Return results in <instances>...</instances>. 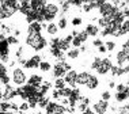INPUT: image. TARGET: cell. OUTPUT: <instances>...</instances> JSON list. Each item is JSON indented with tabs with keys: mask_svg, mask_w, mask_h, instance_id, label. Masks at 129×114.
<instances>
[{
	"mask_svg": "<svg viewBox=\"0 0 129 114\" xmlns=\"http://www.w3.org/2000/svg\"><path fill=\"white\" fill-rule=\"evenodd\" d=\"M69 69H72L71 64L67 63L65 60H61V61H56V63L52 65V76L53 79H62L64 75L67 73Z\"/></svg>",
	"mask_w": 129,
	"mask_h": 114,
	"instance_id": "7",
	"label": "cell"
},
{
	"mask_svg": "<svg viewBox=\"0 0 129 114\" xmlns=\"http://www.w3.org/2000/svg\"><path fill=\"white\" fill-rule=\"evenodd\" d=\"M117 114H128L129 113V106L128 103H125V105H120L118 106V109H116Z\"/></svg>",
	"mask_w": 129,
	"mask_h": 114,
	"instance_id": "26",
	"label": "cell"
},
{
	"mask_svg": "<svg viewBox=\"0 0 129 114\" xmlns=\"http://www.w3.org/2000/svg\"><path fill=\"white\" fill-rule=\"evenodd\" d=\"M103 46L106 48L107 53H114L117 49V46H118V44L114 40H106V41H103Z\"/></svg>",
	"mask_w": 129,
	"mask_h": 114,
	"instance_id": "20",
	"label": "cell"
},
{
	"mask_svg": "<svg viewBox=\"0 0 129 114\" xmlns=\"http://www.w3.org/2000/svg\"><path fill=\"white\" fill-rule=\"evenodd\" d=\"M0 6H2V18L8 19L15 12H18L19 2H15V0H4V2H2L0 0Z\"/></svg>",
	"mask_w": 129,
	"mask_h": 114,
	"instance_id": "6",
	"label": "cell"
},
{
	"mask_svg": "<svg viewBox=\"0 0 129 114\" xmlns=\"http://www.w3.org/2000/svg\"><path fill=\"white\" fill-rule=\"evenodd\" d=\"M111 98H113V94H111L110 90H103L101 92V101H105V102H110Z\"/></svg>",
	"mask_w": 129,
	"mask_h": 114,
	"instance_id": "23",
	"label": "cell"
},
{
	"mask_svg": "<svg viewBox=\"0 0 129 114\" xmlns=\"http://www.w3.org/2000/svg\"><path fill=\"white\" fill-rule=\"evenodd\" d=\"M128 98H129V91H125V92H114L111 99H114V102L117 105H125V103H128Z\"/></svg>",
	"mask_w": 129,
	"mask_h": 114,
	"instance_id": "15",
	"label": "cell"
},
{
	"mask_svg": "<svg viewBox=\"0 0 129 114\" xmlns=\"http://www.w3.org/2000/svg\"><path fill=\"white\" fill-rule=\"evenodd\" d=\"M76 75H78V71L76 69H69L67 73L64 75V82H65V84H67V87L69 88H75L76 87Z\"/></svg>",
	"mask_w": 129,
	"mask_h": 114,
	"instance_id": "12",
	"label": "cell"
},
{
	"mask_svg": "<svg viewBox=\"0 0 129 114\" xmlns=\"http://www.w3.org/2000/svg\"><path fill=\"white\" fill-rule=\"evenodd\" d=\"M96 50H98V53H99V54H106V53H107V52H106V48H105L103 45H102V46H99Z\"/></svg>",
	"mask_w": 129,
	"mask_h": 114,
	"instance_id": "30",
	"label": "cell"
},
{
	"mask_svg": "<svg viewBox=\"0 0 129 114\" xmlns=\"http://www.w3.org/2000/svg\"><path fill=\"white\" fill-rule=\"evenodd\" d=\"M10 75V84L14 86V88H19L26 84L27 82V72L22 67H14Z\"/></svg>",
	"mask_w": 129,
	"mask_h": 114,
	"instance_id": "4",
	"label": "cell"
},
{
	"mask_svg": "<svg viewBox=\"0 0 129 114\" xmlns=\"http://www.w3.org/2000/svg\"><path fill=\"white\" fill-rule=\"evenodd\" d=\"M128 61H129V50H122V49H118L114 54V63L113 65L116 67H128Z\"/></svg>",
	"mask_w": 129,
	"mask_h": 114,
	"instance_id": "9",
	"label": "cell"
},
{
	"mask_svg": "<svg viewBox=\"0 0 129 114\" xmlns=\"http://www.w3.org/2000/svg\"><path fill=\"white\" fill-rule=\"evenodd\" d=\"M99 86H101V79L95 73L90 72V76H88V79H87V82L84 84V88L88 90V91H95V90L99 88Z\"/></svg>",
	"mask_w": 129,
	"mask_h": 114,
	"instance_id": "11",
	"label": "cell"
},
{
	"mask_svg": "<svg viewBox=\"0 0 129 114\" xmlns=\"http://www.w3.org/2000/svg\"><path fill=\"white\" fill-rule=\"evenodd\" d=\"M45 33L48 34L50 38L53 37H57L58 34V29H57V25H56V22H50V23H45V27H44Z\"/></svg>",
	"mask_w": 129,
	"mask_h": 114,
	"instance_id": "16",
	"label": "cell"
},
{
	"mask_svg": "<svg viewBox=\"0 0 129 114\" xmlns=\"http://www.w3.org/2000/svg\"><path fill=\"white\" fill-rule=\"evenodd\" d=\"M64 87H67L64 79H54V82H53V88L54 90H61Z\"/></svg>",
	"mask_w": 129,
	"mask_h": 114,
	"instance_id": "24",
	"label": "cell"
},
{
	"mask_svg": "<svg viewBox=\"0 0 129 114\" xmlns=\"http://www.w3.org/2000/svg\"><path fill=\"white\" fill-rule=\"evenodd\" d=\"M3 94H4V84H2L0 82V102L3 101Z\"/></svg>",
	"mask_w": 129,
	"mask_h": 114,
	"instance_id": "29",
	"label": "cell"
},
{
	"mask_svg": "<svg viewBox=\"0 0 129 114\" xmlns=\"http://www.w3.org/2000/svg\"><path fill=\"white\" fill-rule=\"evenodd\" d=\"M56 25H57L58 31H64V30H67L68 26H69V22H68L67 15H60V16H58V19H57V22H56Z\"/></svg>",
	"mask_w": 129,
	"mask_h": 114,
	"instance_id": "18",
	"label": "cell"
},
{
	"mask_svg": "<svg viewBox=\"0 0 129 114\" xmlns=\"http://www.w3.org/2000/svg\"><path fill=\"white\" fill-rule=\"evenodd\" d=\"M44 114H68V109L57 101H50L44 109Z\"/></svg>",
	"mask_w": 129,
	"mask_h": 114,
	"instance_id": "8",
	"label": "cell"
},
{
	"mask_svg": "<svg viewBox=\"0 0 129 114\" xmlns=\"http://www.w3.org/2000/svg\"><path fill=\"white\" fill-rule=\"evenodd\" d=\"M78 114H94V113H92V110L88 107L87 110H84V111H82V113H78Z\"/></svg>",
	"mask_w": 129,
	"mask_h": 114,
	"instance_id": "32",
	"label": "cell"
},
{
	"mask_svg": "<svg viewBox=\"0 0 129 114\" xmlns=\"http://www.w3.org/2000/svg\"><path fill=\"white\" fill-rule=\"evenodd\" d=\"M44 83V76L41 73H37V72H33L27 76V82L26 84L33 86V87H40L41 84Z\"/></svg>",
	"mask_w": 129,
	"mask_h": 114,
	"instance_id": "13",
	"label": "cell"
},
{
	"mask_svg": "<svg viewBox=\"0 0 129 114\" xmlns=\"http://www.w3.org/2000/svg\"><path fill=\"white\" fill-rule=\"evenodd\" d=\"M0 63L4 65L11 63V46H10L7 35L0 31Z\"/></svg>",
	"mask_w": 129,
	"mask_h": 114,
	"instance_id": "5",
	"label": "cell"
},
{
	"mask_svg": "<svg viewBox=\"0 0 129 114\" xmlns=\"http://www.w3.org/2000/svg\"><path fill=\"white\" fill-rule=\"evenodd\" d=\"M0 20H3V18H2V6H0Z\"/></svg>",
	"mask_w": 129,
	"mask_h": 114,
	"instance_id": "33",
	"label": "cell"
},
{
	"mask_svg": "<svg viewBox=\"0 0 129 114\" xmlns=\"http://www.w3.org/2000/svg\"><path fill=\"white\" fill-rule=\"evenodd\" d=\"M83 25V18L80 15H75V16H72V19H71V26L74 27V29H76V27H80Z\"/></svg>",
	"mask_w": 129,
	"mask_h": 114,
	"instance_id": "22",
	"label": "cell"
},
{
	"mask_svg": "<svg viewBox=\"0 0 129 114\" xmlns=\"http://www.w3.org/2000/svg\"><path fill=\"white\" fill-rule=\"evenodd\" d=\"M87 35L90 37H92V38H96V37H99V33H101V29L98 27V25L96 23H87V25L84 26V30H83Z\"/></svg>",
	"mask_w": 129,
	"mask_h": 114,
	"instance_id": "14",
	"label": "cell"
},
{
	"mask_svg": "<svg viewBox=\"0 0 129 114\" xmlns=\"http://www.w3.org/2000/svg\"><path fill=\"white\" fill-rule=\"evenodd\" d=\"M91 110L94 114H107L110 110V102H105V101H95L91 106Z\"/></svg>",
	"mask_w": 129,
	"mask_h": 114,
	"instance_id": "10",
	"label": "cell"
},
{
	"mask_svg": "<svg viewBox=\"0 0 129 114\" xmlns=\"http://www.w3.org/2000/svg\"><path fill=\"white\" fill-rule=\"evenodd\" d=\"M52 64L49 60H44L42 58V61L40 63V65H38V69H40L41 73H50V71H52Z\"/></svg>",
	"mask_w": 129,
	"mask_h": 114,
	"instance_id": "19",
	"label": "cell"
},
{
	"mask_svg": "<svg viewBox=\"0 0 129 114\" xmlns=\"http://www.w3.org/2000/svg\"><path fill=\"white\" fill-rule=\"evenodd\" d=\"M116 84H117V83L114 80H109V83H107V87H109V88H107V90H110V91H111V90L116 87Z\"/></svg>",
	"mask_w": 129,
	"mask_h": 114,
	"instance_id": "28",
	"label": "cell"
},
{
	"mask_svg": "<svg viewBox=\"0 0 129 114\" xmlns=\"http://www.w3.org/2000/svg\"><path fill=\"white\" fill-rule=\"evenodd\" d=\"M113 67V60L110 57H101L95 56L92 58L91 63V69L95 72L96 76H106L110 73V69Z\"/></svg>",
	"mask_w": 129,
	"mask_h": 114,
	"instance_id": "3",
	"label": "cell"
},
{
	"mask_svg": "<svg viewBox=\"0 0 129 114\" xmlns=\"http://www.w3.org/2000/svg\"><path fill=\"white\" fill-rule=\"evenodd\" d=\"M80 50L79 49H75V48H71L69 50L65 52V58H68V60H78L80 57Z\"/></svg>",
	"mask_w": 129,
	"mask_h": 114,
	"instance_id": "21",
	"label": "cell"
},
{
	"mask_svg": "<svg viewBox=\"0 0 129 114\" xmlns=\"http://www.w3.org/2000/svg\"><path fill=\"white\" fill-rule=\"evenodd\" d=\"M26 46L31 49L34 53H41L49 46L48 44V38L42 33H27L26 40H25Z\"/></svg>",
	"mask_w": 129,
	"mask_h": 114,
	"instance_id": "2",
	"label": "cell"
},
{
	"mask_svg": "<svg viewBox=\"0 0 129 114\" xmlns=\"http://www.w3.org/2000/svg\"><path fill=\"white\" fill-rule=\"evenodd\" d=\"M61 15V10L58 6V2H46V4L40 12H38V20L40 23H50L54 22L56 18Z\"/></svg>",
	"mask_w": 129,
	"mask_h": 114,
	"instance_id": "1",
	"label": "cell"
},
{
	"mask_svg": "<svg viewBox=\"0 0 129 114\" xmlns=\"http://www.w3.org/2000/svg\"><path fill=\"white\" fill-rule=\"evenodd\" d=\"M45 23H40V22H33L27 25V33H42L44 31Z\"/></svg>",
	"mask_w": 129,
	"mask_h": 114,
	"instance_id": "17",
	"label": "cell"
},
{
	"mask_svg": "<svg viewBox=\"0 0 129 114\" xmlns=\"http://www.w3.org/2000/svg\"><path fill=\"white\" fill-rule=\"evenodd\" d=\"M0 114H18L16 110H8V111H2Z\"/></svg>",
	"mask_w": 129,
	"mask_h": 114,
	"instance_id": "31",
	"label": "cell"
},
{
	"mask_svg": "<svg viewBox=\"0 0 129 114\" xmlns=\"http://www.w3.org/2000/svg\"><path fill=\"white\" fill-rule=\"evenodd\" d=\"M7 41H8L10 46H18L19 45V40L15 35H12V34H8V35H7Z\"/></svg>",
	"mask_w": 129,
	"mask_h": 114,
	"instance_id": "25",
	"label": "cell"
},
{
	"mask_svg": "<svg viewBox=\"0 0 129 114\" xmlns=\"http://www.w3.org/2000/svg\"><path fill=\"white\" fill-rule=\"evenodd\" d=\"M91 45L95 48V49H98L99 46H102V45H103V40H102V38H99V37H96V38H94V40H92Z\"/></svg>",
	"mask_w": 129,
	"mask_h": 114,
	"instance_id": "27",
	"label": "cell"
}]
</instances>
